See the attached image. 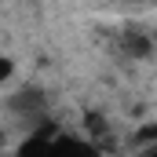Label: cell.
<instances>
[{"label": "cell", "instance_id": "obj_1", "mask_svg": "<svg viewBox=\"0 0 157 157\" xmlns=\"http://www.w3.org/2000/svg\"><path fill=\"white\" fill-rule=\"evenodd\" d=\"M128 51L132 55H150V40L146 37H128Z\"/></svg>", "mask_w": 157, "mask_h": 157}, {"label": "cell", "instance_id": "obj_3", "mask_svg": "<svg viewBox=\"0 0 157 157\" xmlns=\"http://www.w3.org/2000/svg\"><path fill=\"white\" fill-rule=\"evenodd\" d=\"M0 146H4V132H0Z\"/></svg>", "mask_w": 157, "mask_h": 157}, {"label": "cell", "instance_id": "obj_2", "mask_svg": "<svg viewBox=\"0 0 157 157\" xmlns=\"http://www.w3.org/2000/svg\"><path fill=\"white\" fill-rule=\"evenodd\" d=\"M11 73H15V62H11L7 55H0V84H4V80H11Z\"/></svg>", "mask_w": 157, "mask_h": 157}]
</instances>
